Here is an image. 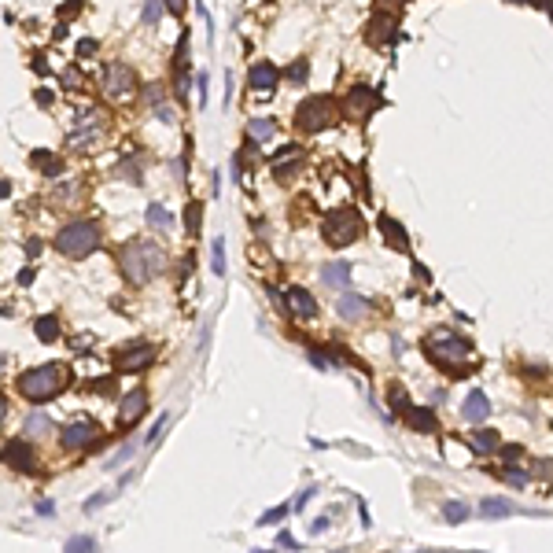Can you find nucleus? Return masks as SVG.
Returning <instances> with one entry per match:
<instances>
[{"mask_svg": "<svg viewBox=\"0 0 553 553\" xmlns=\"http://www.w3.org/2000/svg\"><path fill=\"white\" fill-rule=\"evenodd\" d=\"M325 240L332 243V248H343V243H354L361 237V214L358 210H332V214H325Z\"/></svg>", "mask_w": 553, "mask_h": 553, "instance_id": "nucleus-5", "label": "nucleus"}, {"mask_svg": "<svg viewBox=\"0 0 553 553\" xmlns=\"http://www.w3.org/2000/svg\"><path fill=\"white\" fill-rule=\"evenodd\" d=\"M92 52H97V41H89V37H85V41H78V56H81V59H89Z\"/></svg>", "mask_w": 553, "mask_h": 553, "instance_id": "nucleus-39", "label": "nucleus"}, {"mask_svg": "<svg viewBox=\"0 0 553 553\" xmlns=\"http://www.w3.org/2000/svg\"><path fill=\"white\" fill-rule=\"evenodd\" d=\"M148 221H152L155 229H170L174 225V214H170L166 207H159V203H148Z\"/></svg>", "mask_w": 553, "mask_h": 553, "instance_id": "nucleus-25", "label": "nucleus"}, {"mask_svg": "<svg viewBox=\"0 0 553 553\" xmlns=\"http://www.w3.org/2000/svg\"><path fill=\"white\" fill-rule=\"evenodd\" d=\"M336 310H339V317H343V321H361V317H365L369 314V303L365 299H361V295H339V306H336Z\"/></svg>", "mask_w": 553, "mask_h": 553, "instance_id": "nucleus-15", "label": "nucleus"}, {"mask_svg": "<svg viewBox=\"0 0 553 553\" xmlns=\"http://www.w3.org/2000/svg\"><path fill=\"white\" fill-rule=\"evenodd\" d=\"M284 516H288V505H276V509H270V513L259 516V524L265 527V524H276V520H284Z\"/></svg>", "mask_w": 553, "mask_h": 553, "instance_id": "nucleus-32", "label": "nucleus"}, {"mask_svg": "<svg viewBox=\"0 0 553 553\" xmlns=\"http://www.w3.org/2000/svg\"><path fill=\"white\" fill-rule=\"evenodd\" d=\"M509 513H513V505L505 498H487L483 502V516H509Z\"/></svg>", "mask_w": 553, "mask_h": 553, "instance_id": "nucleus-28", "label": "nucleus"}, {"mask_svg": "<svg viewBox=\"0 0 553 553\" xmlns=\"http://www.w3.org/2000/svg\"><path fill=\"white\" fill-rule=\"evenodd\" d=\"M34 332L41 343H52V339H59V317H37Z\"/></svg>", "mask_w": 553, "mask_h": 553, "instance_id": "nucleus-22", "label": "nucleus"}, {"mask_svg": "<svg viewBox=\"0 0 553 553\" xmlns=\"http://www.w3.org/2000/svg\"><path fill=\"white\" fill-rule=\"evenodd\" d=\"M74 196H78V185H63V188H56V192H52V199H56V203H74Z\"/></svg>", "mask_w": 553, "mask_h": 553, "instance_id": "nucleus-31", "label": "nucleus"}, {"mask_svg": "<svg viewBox=\"0 0 553 553\" xmlns=\"http://www.w3.org/2000/svg\"><path fill=\"white\" fill-rule=\"evenodd\" d=\"M376 23H380V26L373 30V41H388V37H391V30H395V26H391V19L384 15V19H376Z\"/></svg>", "mask_w": 553, "mask_h": 553, "instance_id": "nucleus-33", "label": "nucleus"}, {"mask_svg": "<svg viewBox=\"0 0 553 553\" xmlns=\"http://www.w3.org/2000/svg\"><path fill=\"white\" fill-rule=\"evenodd\" d=\"M391 402H395V410H410V402H406V391H402V388H395V391H391Z\"/></svg>", "mask_w": 553, "mask_h": 553, "instance_id": "nucleus-40", "label": "nucleus"}, {"mask_svg": "<svg viewBox=\"0 0 553 553\" xmlns=\"http://www.w3.org/2000/svg\"><path fill=\"white\" fill-rule=\"evenodd\" d=\"M248 81H251V89H254V92H273V89H276V81H281V74H276L273 63H254L251 74H248Z\"/></svg>", "mask_w": 553, "mask_h": 553, "instance_id": "nucleus-14", "label": "nucleus"}, {"mask_svg": "<svg viewBox=\"0 0 553 553\" xmlns=\"http://www.w3.org/2000/svg\"><path fill=\"white\" fill-rule=\"evenodd\" d=\"M8 192H12V185H8V181H0V199H4Z\"/></svg>", "mask_w": 553, "mask_h": 553, "instance_id": "nucleus-48", "label": "nucleus"}, {"mask_svg": "<svg viewBox=\"0 0 553 553\" xmlns=\"http://www.w3.org/2000/svg\"><path fill=\"white\" fill-rule=\"evenodd\" d=\"M163 4H166V12H170V15H177V19H181V15H185V8H188V0H163Z\"/></svg>", "mask_w": 553, "mask_h": 553, "instance_id": "nucleus-37", "label": "nucleus"}, {"mask_svg": "<svg viewBox=\"0 0 553 553\" xmlns=\"http://www.w3.org/2000/svg\"><path fill=\"white\" fill-rule=\"evenodd\" d=\"M461 413H465V421H472V424H476V421H483L487 413H491V406H487V395H483V391H472V395L465 399Z\"/></svg>", "mask_w": 553, "mask_h": 553, "instance_id": "nucleus-18", "label": "nucleus"}, {"mask_svg": "<svg viewBox=\"0 0 553 553\" xmlns=\"http://www.w3.org/2000/svg\"><path fill=\"white\" fill-rule=\"evenodd\" d=\"M185 221H188V232H199V203H192V207H188Z\"/></svg>", "mask_w": 553, "mask_h": 553, "instance_id": "nucleus-35", "label": "nucleus"}, {"mask_svg": "<svg viewBox=\"0 0 553 553\" xmlns=\"http://www.w3.org/2000/svg\"><path fill=\"white\" fill-rule=\"evenodd\" d=\"M513 4H531V0H513Z\"/></svg>", "mask_w": 553, "mask_h": 553, "instance_id": "nucleus-51", "label": "nucleus"}, {"mask_svg": "<svg viewBox=\"0 0 553 553\" xmlns=\"http://www.w3.org/2000/svg\"><path fill=\"white\" fill-rule=\"evenodd\" d=\"M288 78H292V85H303V81H306V63H299V67L292 63V67H288Z\"/></svg>", "mask_w": 553, "mask_h": 553, "instance_id": "nucleus-36", "label": "nucleus"}, {"mask_svg": "<svg viewBox=\"0 0 553 553\" xmlns=\"http://www.w3.org/2000/svg\"><path fill=\"white\" fill-rule=\"evenodd\" d=\"M78 12H81V0H70V4H67V8H63V12H59V15H63V19H70V15H78Z\"/></svg>", "mask_w": 553, "mask_h": 553, "instance_id": "nucleus-42", "label": "nucleus"}, {"mask_svg": "<svg viewBox=\"0 0 553 553\" xmlns=\"http://www.w3.org/2000/svg\"><path fill=\"white\" fill-rule=\"evenodd\" d=\"M122 461H130V446H122V450H119V454L111 457V461H108V469H119Z\"/></svg>", "mask_w": 553, "mask_h": 553, "instance_id": "nucleus-41", "label": "nucleus"}, {"mask_svg": "<svg viewBox=\"0 0 553 553\" xmlns=\"http://www.w3.org/2000/svg\"><path fill=\"white\" fill-rule=\"evenodd\" d=\"M273 133H276V125L270 119H251L248 122V137H251V144H265V141H273Z\"/></svg>", "mask_w": 553, "mask_h": 553, "instance_id": "nucleus-21", "label": "nucleus"}, {"mask_svg": "<svg viewBox=\"0 0 553 553\" xmlns=\"http://www.w3.org/2000/svg\"><path fill=\"white\" fill-rule=\"evenodd\" d=\"M4 461L12 465V469H19V472H30L34 469V450H30L26 439H12L4 446Z\"/></svg>", "mask_w": 553, "mask_h": 553, "instance_id": "nucleus-13", "label": "nucleus"}, {"mask_svg": "<svg viewBox=\"0 0 553 553\" xmlns=\"http://www.w3.org/2000/svg\"><path fill=\"white\" fill-rule=\"evenodd\" d=\"M30 166H37L41 174H48V177H59V174H63V159L52 155V152H45V148L30 152Z\"/></svg>", "mask_w": 553, "mask_h": 553, "instance_id": "nucleus-16", "label": "nucleus"}, {"mask_svg": "<svg viewBox=\"0 0 553 553\" xmlns=\"http://www.w3.org/2000/svg\"><path fill=\"white\" fill-rule=\"evenodd\" d=\"M111 388H114V380H97V384H92V391H100V395H108Z\"/></svg>", "mask_w": 553, "mask_h": 553, "instance_id": "nucleus-43", "label": "nucleus"}, {"mask_svg": "<svg viewBox=\"0 0 553 553\" xmlns=\"http://www.w3.org/2000/svg\"><path fill=\"white\" fill-rule=\"evenodd\" d=\"M63 81H67V89H81V74L74 70V67H70V70H63Z\"/></svg>", "mask_w": 553, "mask_h": 553, "instance_id": "nucleus-38", "label": "nucleus"}, {"mask_svg": "<svg viewBox=\"0 0 553 553\" xmlns=\"http://www.w3.org/2000/svg\"><path fill=\"white\" fill-rule=\"evenodd\" d=\"M376 4H399V0H376Z\"/></svg>", "mask_w": 553, "mask_h": 553, "instance_id": "nucleus-50", "label": "nucleus"}, {"mask_svg": "<svg viewBox=\"0 0 553 553\" xmlns=\"http://www.w3.org/2000/svg\"><path fill=\"white\" fill-rule=\"evenodd\" d=\"M406 421L413 424V428H421V432H435V413L432 410H406Z\"/></svg>", "mask_w": 553, "mask_h": 553, "instance_id": "nucleus-23", "label": "nucleus"}, {"mask_svg": "<svg viewBox=\"0 0 553 553\" xmlns=\"http://www.w3.org/2000/svg\"><path fill=\"white\" fill-rule=\"evenodd\" d=\"M196 81H199V103H203V108H207V78H203V74H199Z\"/></svg>", "mask_w": 553, "mask_h": 553, "instance_id": "nucleus-44", "label": "nucleus"}, {"mask_svg": "<svg viewBox=\"0 0 553 553\" xmlns=\"http://www.w3.org/2000/svg\"><path fill=\"white\" fill-rule=\"evenodd\" d=\"M67 550H70V553H74V550H97V542H92L89 535H78V539L67 542Z\"/></svg>", "mask_w": 553, "mask_h": 553, "instance_id": "nucleus-34", "label": "nucleus"}, {"mask_svg": "<svg viewBox=\"0 0 553 553\" xmlns=\"http://www.w3.org/2000/svg\"><path fill=\"white\" fill-rule=\"evenodd\" d=\"M317 491H306V494H299V498H295V513H299V509L306 505V502H310V498H314Z\"/></svg>", "mask_w": 553, "mask_h": 553, "instance_id": "nucleus-45", "label": "nucleus"}, {"mask_svg": "<svg viewBox=\"0 0 553 553\" xmlns=\"http://www.w3.org/2000/svg\"><path fill=\"white\" fill-rule=\"evenodd\" d=\"M380 232H384V240L391 243V248H399V251H406V248H410L406 232H402V225H399L395 218H380Z\"/></svg>", "mask_w": 553, "mask_h": 553, "instance_id": "nucleus-19", "label": "nucleus"}, {"mask_svg": "<svg viewBox=\"0 0 553 553\" xmlns=\"http://www.w3.org/2000/svg\"><path fill=\"white\" fill-rule=\"evenodd\" d=\"M100 248V225L97 221H70L67 229L56 232V251L67 259H85L89 251Z\"/></svg>", "mask_w": 553, "mask_h": 553, "instance_id": "nucleus-3", "label": "nucleus"}, {"mask_svg": "<svg viewBox=\"0 0 553 553\" xmlns=\"http://www.w3.org/2000/svg\"><path fill=\"white\" fill-rule=\"evenodd\" d=\"M332 122H336V100H328V97H310L295 108V125L303 133H317Z\"/></svg>", "mask_w": 553, "mask_h": 553, "instance_id": "nucleus-4", "label": "nucleus"}, {"mask_svg": "<svg viewBox=\"0 0 553 553\" xmlns=\"http://www.w3.org/2000/svg\"><path fill=\"white\" fill-rule=\"evenodd\" d=\"M443 516H446V524H461V520L469 516V509H465L461 502H446V505H443Z\"/></svg>", "mask_w": 553, "mask_h": 553, "instance_id": "nucleus-30", "label": "nucleus"}, {"mask_svg": "<svg viewBox=\"0 0 553 553\" xmlns=\"http://www.w3.org/2000/svg\"><path fill=\"white\" fill-rule=\"evenodd\" d=\"M498 446V432H476L472 435V450L476 454H491Z\"/></svg>", "mask_w": 553, "mask_h": 553, "instance_id": "nucleus-27", "label": "nucleus"}, {"mask_svg": "<svg viewBox=\"0 0 553 553\" xmlns=\"http://www.w3.org/2000/svg\"><path fill=\"white\" fill-rule=\"evenodd\" d=\"M59 443L67 446V450H89V446L100 443V428L92 421H74L59 432Z\"/></svg>", "mask_w": 553, "mask_h": 553, "instance_id": "nucleus-7", "label": "nucleus"}, {"mask_svg": "<svg viewBox=\"0 0 553 553\" xmlns=\"http://www.w3.org/2000/svg\"><path fill=\"white\" fill-rule=\"evenodd\" d=\"M376 108H380V97L369 89V85H354V89H350V97H347V114L350 119H369Z\"/></svg>", "mask_w": 553, "mask_h": 553, "instance_id": "nucleus-9", "label": "nucleus"}, {"mask_svg": "<svg viewBox=\"0 0 553 553\" xmlns=\"http://www.w3.org/2000/svg\"><path fill=\"white\" fill-rule=\"evenodd\" d=\"M144 410H148V391L133 388L130 395L122 399V406H119V424H122V428H133V424L144 417Z\"/></svg>", "mask_w": 553, "mask_h": 553, "instance_id": "nucleus-11", "label": "nucleus"}, {"mask_svg": "<svg viewBox=\"0 0 553 553\" xmlns=\"http://www.w3.org/2000/svg\"><path fill=\"white\" fill-rule=\"evenodd\" d=\"M103 97L111 103H130L137 97V74L125 63H111L103 70Z\"/></svg>", "mask_w": 553, "mask_h": 553, "instance_id": "nucleus-6", "label": "nucleus"}, {"mask_svg": "<svg viewBox=\"0 0 553 553\" xmlns=\"http://www.w3.org/2000/svg\"><path fill=\"white\" fill-rule=\"evenodd\" d=\"M321 281L328 284V288H347V281H350V265H347V262H332V265H325V270H321Z\"/></svg>", "mask_w": 553, "mask_h": 553, "instance_id": "nucleus-20", "label": "nucleus"}, {"mask_svg": "<svg viewBox=\"0 0 553 553\" xmlns=\"http://www.w3.org/2000/svg\"><path fill=\"white\" fill-rule=\"evenodd\" d=\"M159 15H163V0H144V12H141V23L144 26H155Z\"/></svg>", "mask_w": 553, "mask_h": 553, "instance_id": "nucleus-29", "label": "nucleus"}, {"mask_svg": "<svg viewBox=\"0 0 553 553\" xmlns=\"http://www.w3.org/2000/svg\"><path fill=\"white\" fill-rule=\"evenodd\" d=\"M23 432H26V435H48V432H52V421L45 417V413H30L26 424H23Z\"/></svg>", "mask_w": 553, "mask_h": 553, "instance_id": "nucleus-24", "label": "nucleus"}, {"mask_svg": "<svg viewBox=\"0 0 553 553\" xmlns=\"http://www.w3.org/2000/svg\"><path fill=\"white\" fill-rule=\"evenodd\" d=\"M4 413H8V402H4V395H0V421H4Z\"/></svg>", "mask_w": 553, "mask_h": 553, "instance_id": "nucleus-49", "label": "nucleus"}, {"mask_svg": "<svg viewBox=\"0 0 553 553\" xmlns=\"http://www.w3.org/2000/svg\"><path fill=\"white\" fill-rule=\"evenodd\" d=\"M210 270H214L218 276L225 273V240L214 237V243H210Z\"/></svg>", "mask_w": 553, "mask_h": 553, "instance_id": "nucleus-26", "label": "nucleus"}, {"mask_svg": "<svg viewBox=\"0 0 553 553\" xmlns=\"http://www.w3.org/2000/svg\"><path fill=\"white\" fill-rule=\"evenodd\" d=\"M428 350H432V358L443 361V365H450L454 358H469V343H465V339H457V336H450V332L435 336Z\"/></svg>", "mask_w": 553, "mask_h": 553, "instance_id": "nucleus-10", "label": "nucleus"}, {"mask_svg": "<svg viewBox=\"0 0 553 553\" xmlns=\"http://www.w3.org/2000/svg\"><path fill=\"white\" fill-rule=\"evenodd\" d=\"M152 358H155L152 343H130V347H122L119 354H114V365H119V373H141Z\"/></svg>", "mask_w": 553, "mask_h": 553, "instance_id": "nucleus-8", "label": "nucleus"}, {"mask_svg": "<svg viewBox=\"0 0 553 553\" xmlns=\"http://www.w3.org/2000/svg\"><path fill=\"white\" fill-rule=\"evenodd\" d=\"M119 265L125 273V281L130 284H148L152 276L163 273L166 265V254L159 243H148V240H130L125 248L119 251Z\"/></svg>", "mask_w": 553, "mask_h": 553, "instance_id": "nucleus-1", "label": "nucleus"}, {"mask_svg": "<svg viewBox=\"0 0 553 553\" xmlns=\"http://www.w3.org/2000/svg\"><path fill=\"white\" fill-rule=\"evenodd\" d=\"M325 527H328V516H317V520H314V527H310V531H314V535H321V531H325Z\"/></svg>", "mask_w": 553, "mask_h": 553, "instance_id": "nucleus-46", "label": "nucleus"}, {"mask_svg": "<svg viewBox=\"0 0 553 553\" xmlns=\"http://www.w3.org/2000/svg\"><path fill=\"white\" fill-rule=\"evenodd\" d=\"M19 284H23V288H26V284H34V270H23V273H19Z\"/></svg>", "mask_w": 553, "mask_h": 553, "instance_id": "nucleus-47", "label": "nucleus"}, {"mask_svg": "<svg viewBox=\"0 0 553 553\" xmlns=\"http://www.w3.org/2000/svg\"><path fill=\"white\" fill-rule=\"evenodd\" d=\"M284 299H288V310L299 317V321H314V317H317V303H314V295L306 288H288Z\"/></svg>", "mask_w": 553, "mask_h": 553, "instance_id": "nucleus-12", "label": "nucleus"}, {"mask_svg": "<svg viewBox=\"0 0 553 553\" xmlns=\"http://www.w3.org/2000/svg\"><path fill=\"white\" fill-rule=\"evenodd\" d=\"M67 365H37V369H26L19 376V395L30 399V402H48L56 399L63 388H67Z\"/></svg>", "mask_w": 553, "mask_h": 553, "instance_id": "nucleus-2", "label": "nucleus"}, {"mask_svg": "<svg viewBox=\"0 0 553 553\" xmlns=\"http://www.w3.org/2000/svg\"><path fill=\"white\" fill-rule=\"evenodd\" d=\"M100 137H103L100 125H92L89 133H85V130H74V133H70V148H74V152H97V148H100Z\"/></svg>", "mask_w": 553, "mask_h": 553, "instance_id": "nucleus-17", "label": "nucleus"}]
</instances>
